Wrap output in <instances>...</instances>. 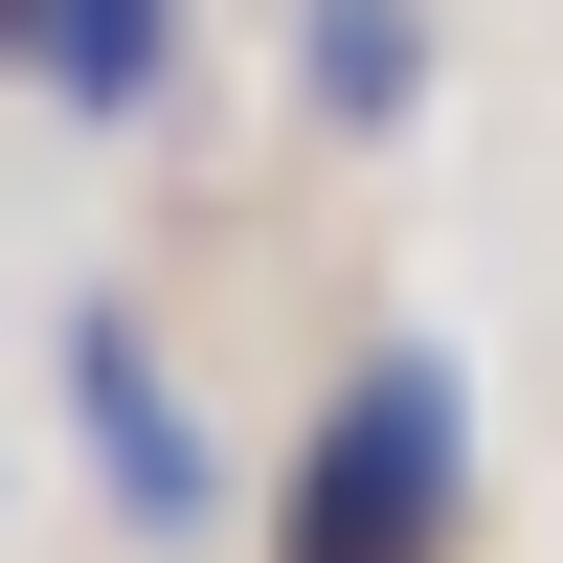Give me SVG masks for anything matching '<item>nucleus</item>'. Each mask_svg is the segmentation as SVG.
Returning <instances> with one entry per match:
<instances>
[{
    "mask_svg": "<svg viewBox=\"0 0 563 563\" xmlns=\"http://www.w3.org/2000/svg\"><path fill=\"white\" fill-rule=\"evenodd\" d=\"M451 519H474V406H451V361H361V384L316 406V451H294L271 563H451Z\"/></svg>",
    "mask_w": 563,
    "mask_h": 563,
    "instance_id": "obj_1",
    "label": "nucleus"
},
{
    "mask_svg": "<svg viewBox=\"0 0 563 563\" xmlns=\"http://www.w3.org/2000/svg\"><path fill=\"white\" fill-rule=\"evenodd\" d=\"M68 384H90V429H113V474H135V519H203V451H180V406H158V361L90 316L68 339Z\"/></svg>",
    "mask_w": 563,
    "mask_h": 563,
    "instance_id": "obj_3",
    "label": "nucleus"
},
{
    "mask_svg": "<svg viewBox=\"0 0 563 563\" xmlns=\"http://www.w3.org/2000/svg\"><path fill=\"white\" fill-rule=\"evenodd\" d=\"M406 90H429V23H406V0H316V113H339V135H384Z\"/></svg>",
    "mask_w": 563,
    "mask_h": 563,
    "instance_id": "obj_4",
    "label": "nucleus"
},
{
    "mask_svg": "<svg viewBox=\"0 0 563 563\" xmlns=\"http://www.w3.org/2000/svg\"><path fill=\"white\" fill-rule=\"evenodd\" d=\"M0 23H23V68L68 113H158L180 90V0H0Z\"/></svg>",
    "mask_w": 563,
    "mask_h": 563,
    "instance_id": "obj_2",
    "label": "nucleus"
}]
</instances>
